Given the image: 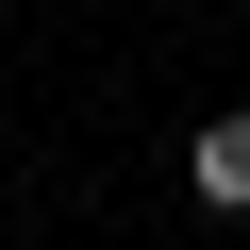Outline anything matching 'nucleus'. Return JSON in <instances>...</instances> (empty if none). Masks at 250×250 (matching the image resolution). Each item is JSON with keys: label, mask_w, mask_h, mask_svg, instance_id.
<instances>
[{"label": "nucleus", "mask_w": 250, "mask_h": 250, "mask_svg": "<svg viewBox=\"0 0 250 250\" xmlns=\"http://www.w3.org/2000/svg\"><path fill=\"white\" fill-rule=\"evenodd\" d=\"M184 184H200L217 217H250V100H233V117H200V134H184Z\"/></svg>", "instance_id": "f257e3e1"}]
</instances>
